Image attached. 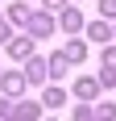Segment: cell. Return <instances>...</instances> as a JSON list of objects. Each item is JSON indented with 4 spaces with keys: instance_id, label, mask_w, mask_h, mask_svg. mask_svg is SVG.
Listing matches in <instances>:
<instances>
[{
    "instance_id": "1",
    "label": "cell",
    "mask_w": 116,
    "mask_h": 121,
    "mask_svg": "<svg viewBox=\"0 0 116 121\" xmlns=\"http://www.w3.org/2000/svg\"><path fill=\"white\" fill-rule=\"evenodd\" d=\"M42 75H46V67H42V63H29V79H33V84L42 79Z\"/></svg>"
}]
</instances>
